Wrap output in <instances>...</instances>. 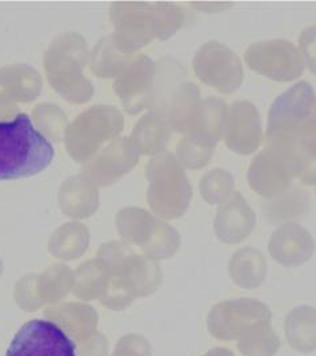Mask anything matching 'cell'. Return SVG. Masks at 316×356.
Returning <instances> with one entry per match:
<instances>
[{
  "label": "cell",
  "instance_id": "14",
  "mask_svg": "<svg viewBox=\"0 0 316 356\" xmlns=\"http://www.w3.org/2000/svg\"><path fill=\"white\" fill-rule=\"evenodd\" d=\"M157 81V65L147 55H134L115 78L113 92L122 100L127 113H142L150 106Z\"/></svg>",
  "mask_w": 316,
  "mask_h": 356
},
{
  "label": "cell",
  "instance_id": "3",
  "mask_svg": "<svg viewBox=\"0 0 316 356\" xmlns=\"http://www.w3.org/2000/svg\"><path fill=\"white\" fill-rule=\"evenodd\" d=\"M90 62L88 46L83 35L65 33L56 36L45 52L48 84L71 104H84L94 97V86L84 75Z\"/></svg>",
  "mask_w": 316,
  "mask_h": 356
},
{
  "label": "cell",
  "instance_id": "16",
  "mask_svg": "<svg viewBox=\"0 0 316 356\" xmlns=\"http://www.w3.org/2000/svg\"><path fill=\"white\" fill-rule=\"evenodd\" d=\"M42 90V75L31 65L0 67V119L11 118L19 106L35 100Z\"/></svg>",
  "mask_w": 316,
  "mask_h": 356
},
{
  "label": "cell",
  "instance_id": "30",
  "mask_svg": "<svg viewBox=\"0 0 316 356\" xmlns=\"http://www.w3.org/2000/svg\"><path fill=\"white\" fill-rule=\"evenodd\" d=\"M237 348L243 356H275L281 348V339L269 324L237 339Z\"/></svg>",
  "mask_w": 316,
  "mask_h": 356
},
{
  "label": "cell",
  "instance_id": "26",
  "mask_svg": "<svg viewBox=\"0 0 316 356\" xmlns=\"http://www.w3.org/2000/svg\"><path fill=\"white\" fill-rule=\"evenodd\" d=\"M132 56L122 52L115 44L112 33L102 38L90 56L91 72L102 79H115Z\"/></svg>",
  "mask_w": 316,
  "mask_h": 356
},
{
  "label": "cell",
  "instance_id": "8",
  "mask_svg": "<svg viewBox=\"0 0 316 356\" xmlns=\"http://www.w3.org/2000/svg\"><path fill=\"white\" fill-rule=\"evenodd\" d=\"M271 309L251 298L226 300L208 314L210 334L219 340H237L250 331L271 324Z\"/></svg>",
  "mask_w": 316,
  "mask_h": 356
},
{
  "label": "cell",
  "instance_id": "15",
  "mask_svg": "<svg viewBox=\"0 0 316 356\" xmlns=\"http://www.w3.org/2000/svg\"><path fill=\"white\" fill-rule=\"evenodd\" d=\"M139 162V152L129 138H118L81 167L80 175L96 187H110Z\"/></svg>",
  "mask_w": 316,
  "mask_h": 356
},
{
  "label": "cell",
  "instance_id": "27",
  "mask_svg": "<svg viewBox=\"0 0 316 356\" xmlns=\"http://www.w3.org/2000/svg\"><path fill=\"white\" fill-rule=\"evenodd\" d=\"M109 286V271L104 261L97 258L79 267L74 275L72 290L81 299H95L104 295Z\"/></svg>",
  "mask_w": 316,
  "mask_h": 356
},
{
  "label": "cell",
  "instance_id": "40",
  "mask_svg": "<svg viewBox=\"0 0 316 356\" xmlns=\"http://www.w3.org/2000/svg\"><path fill=\"white\" fill-rule=\"evenodd\" d=\"M203 356H235V354H234L232 351L227 350V348H221V347H218V348L210 350V351L207 353L206 355Z\"/></svg>",
  "mask_w": 316,
  "mask_h": 356
},
{
  "label": "cell",
  "instance_id": "11",
  "mask_svg": "<svg viewBox=\"0 0 316 356\" xmlns=\"http://www.w3.org/2000/svg\"><path fill=\"white\" fill-rule=\"evenodd\" d=\"M195 75L221 94H232L244 79L242 60L237 54L216 40L207 42L195 54Z\"/></svg>",
  "mask_w": 316,
  "mask_h": 356
},
{
  "label": "cell",
  "instance_id": "19",
  "mask_svg": "<svg viewBox=\"0 0 316 356\" xmlns=\"http://www.w3.org/2000/svg\"><path fill=\"white\" fill-rule=\"evenodd\" d=\"M256 216L244 196L235 191L221 204L214 222L215 234L223 243L237 244L253 234Z\"/></svg>",
  "mask_w": 316,
  "mask_h": 356
},
{
  "label": "cell",
  "instance_id": "20",
  "mask_svg": "<svg viewBox=\"0 0 316 356\" xmlns=\"http://www.w3.org/2000/svg\"><path fill=\"white\" fill-rule=\"evenodd\" d=\"M173 129L168 123L167 113L161 108L145 113L135 124L129 140L138 149L139 155L157 156L164 152L168 140L171 139Z\"/></svg>",
  "mask_w": 316,
  "mask_h": 356
},
{
  "label": "cell",
  "instance_id": "34",
  "mask_svg": "<svg viewBox=\"0 0 316 356\" xmlns=\"http://www.w3.org/2000/svg\"><path fill=\"white\" fill-rule=\"evenodd\" d=\"M292 155L297 168V178L303 183L313 186L316 184V138L307 134L292 148Z\"/></svg>",
  "mask_w": 316,
  "mask_h": 356
},
{
  "label": "cell",
  "instance_id": "17",
  "mask_svg": "<svg viewBox=\"0 0 316 356\" xmlns=\"http://www.w3.org/2000/svg\"><path fill=\"white\" fill-rule=\"evenodd\" d=\"M224 142L239 155H251L263 140V131L258 108L251 102L239 100L228 108L224 129Z\"/></svg>",
  "mask_w": 316,
  "mask_h": 356
},
{
  "label": "cell",
  "instance_id": "24",
  "mask_svg": "<svg viewBox=\"0 0 316 356\" xmlns=\"http://www.w3.org/2000/svg\"><path fill=\"white\" fill-rule=\"evenodd\" d=\"M228 107L221 97L202 99L190 136H195L208 145L216 146L223 138L227 123Z\"/></svg>",
  "mask_w": 316,
  "mask_h": 356
},
{
  "label": "cell",
  "instance_id": "36",
  "mask_svg": "<svg viewBox=\"0 0 316 356\" xmlns=\"http://www.w3.org/2000/svg\"><path fill=\"white\" fill-rule=\"evenodd\" d=\"M148 341L142 335H127L122 338L112 356H150Z\"/></svg>",
  "mask_w": 316,
  "mask_h": 356
},
{
  "label": "cell",
  "instance_id": "21",
  "mask_svg": "<svg viewBox=\"0 0 316 356\" xmlns=\"http://www.w3.org/2000/svg\"><path fill=\"white\" fill-rule=\"evenodd\" d=\"M59 204L67 216L75 219L88 218L99 206L97 187L81 175L71 177L62 183Z\"/></svg>",
  "mask_w": 316,
  "mask_h": 356
},
{
  "label": "cell",
  "instance_id": "32",
  "mask_svg": "<svg viewBox=\"0 0 316 356\" xmlns=\"http://www.w3.org/2000/svg\"><path fill=\"white\" fill-rule=\"evenodd\" d=\"M199 188L208 204H223L235 193V179L228 171L215 168L202 178Z\"/></svg>",
  "mask_w": 316,
  "mask_h": 356
},
{
  "label": "cell",
  "instance_id": "1",
  "mask_svg": "<svg viewBox=\"0 0 316 356\" xmlns=\"http://www.w3.org/2000/svg\"><path fill=\"white\" fill-rule=\"evenodd\" d=\"M109 271V286L102 303L112 309H123L136 298L157 291L161 284V271L155 260L136 254L120 242L104 244L99 251Z\"/></svg>",
  "mask_w": 316,
  "mask_h": 356
},
{
  "label": "cell",
  "instance_id": "10",
  "mask_svg": "<svg viewBox=\"0 0 316 356\" xmlns=\"http://www.w3.org/2000/svg\"><path fill=\"white\" fill-rule=\"evenodd\" d=\"M244 60L255 72L281 83L295 81L304 71L301 49L285 39L253 43L246 51Z\"/></svg>",
  "mask_w": 316,
  "mask_h": 356
},
{
  "label": "cell",
  "instance_id": "38",
  "mask_svg": "<svg viewBox=\"0 0 316 356\" xmlns=\"http://www.w3.org/2000/svg\"><path fill=\"white\" fill-rule=\"evenodd\" d=\"M192 6L207 14H218L232 6V3H192Z\"/></svg>",
  "mask_w": 316,
  "mask_h": 356
},
{
  "label": "cell",
  "instance_id": "13",
  "mask_svg": "<svg viewBox=\"0 0 316 356\" xmlns=\"http://www.w3.org/2000/svg\"><path fill=\"white\" fill-rule=\"evenodd\" d=\"M6 356H77V351L58 324L33 319L16 332Z\"/></svg>",
  "mask_w": 316,
  "mask_h": 356
},
{
  "label": "cell",
  "instance_id": "18",
  "mask_svg": "<svg viewBox=\"0 0 316 356\" xmlns=\"http://www.w3.org/2000/svg\"><path fill=\"white\" fill-rule=\"evenodd\" d=\"M269 251L279 264L299 267L313 258L315 241L307 228L298 223H285L271 235Z\"/></svg>",
  "mask_w": 316,
  "mask_h": 356
},
{
  "label": "cell",
  "instance_id": "25",
  "mask_svg": "<svg viewBox=\"0 0 316 356\" xmlns=\"http://www.w3.org/2000/svg\"><path fill=\"white\" fill-rule=\"evenodd\" d=\"M285 339L298 353L316 350V308L299 306L290 311L285 324Z\"/></svg>",
  "mask_w": 316,
  "mask_h": 356
},
{
  "label": "cell",
  "instance_id": "39",
  "mask_svg": "<svg viewBox=\"0 0 316 356\" xmlns=\"http://www.w3.org/2000/svg\"><path fill=\"white\" fill-rule=\"evenodd\" d=\"M304 131H306L307 134H310V135H313V136H315L316 138V103L315 106H314V108H313V113H311L310 118H308V122H307V124H306Z\"/></svg>",
  "mask_w": 316,
  "mask_h": 356
},
{
  "label": "cell",
  "instance_id": "7",
  "mask_svg": "<svg viewBox=\"0 0 316 356\" xmlns=\"http://www.w3.org/2000/svg\"><path fill=\"white\" fill-rule=\"evenodd\" d=\"M116 227L123 239L139 245L150 259L171 258L180 247V235L174 227L138 207L119 211Z\"/></svg>",
  "mask_w": 316,
  "mask_h": 356
},
{
  "label": "cell",
  "instance_id": "5",
  "mask_svg": "<svg viewBox=\"0 0 316 356\" xmlns=\"http://www.w3.org/2000/svg\"><path fill=\"white\" fill-rule=\"evenodd\" d=\"M125 129V116L116 107L96 104L78 115L68 124L64 145L68 155L87 163L110 145Z\"/></svg>",
  "mask_w": 316,
  "mask_h": 356
},
{
  "label": "cell",
  "instance_id": "9",
  "mask_svg": "<svg viewBox=\"0 0 316 356\" xmlns=\"http://www.w3.org/2000/svg\"><path fill=\"white\" fill-rule=\"evenodd\" d=\"M113 42L122 52L134 56L155 36L154 4L142 1H119L110 8Z\"/></svg>",
  "mask_w": 316,
  "mask_h": 356
},
{
  "label": "cell",
  "instance_id": "37",
  "mask_svg": "<svg viewBox=\"0 0 316 356\" xmlns=\"http://www.w3.org/2000/svg\"><path fill=\"white\" fill-rule=\"evenodd\" d=\"M299 49L310 71L316 76V24L308 26L301 31Z\"/></svg>",
  "mask_w": 316,
  "mask_h": 356
},
{
  "label": "cell",
  "instance_id": "41",
  "mask_svg": "<svg viewBox=\"0 0 316 356\" xmlns=\"http://www.w3.org/2000/svg\"><path fill=\"white\" fill-rule=\"evenodd\" d=\"M1 270H3V263H1V260H0V274H1Z\"/></svg>",
  "mask_w": 316,
  "mask_h": 356
},
{
  "label": "cell",
  "instance_id": "4",
  "mask_svg": "<svg viewBox=\"0 0 316 356\" xmlns=\"http://www.w3.org/2000/svg\"><path fill=\"white\" fill-rule=\"evenodd\" d=\"M148 181L147 203L163 219L182 218L189 210L192 187L176 156L161 152L154 156L145 168Z\"/></svg>",
  "mask_w": 316,
  "mask_h": 356
},
{
  "label": "cell",
  "instance_id": "2",
  "mask_svg": "<svg viewBox=\"0 0 316 356\" xmlns=\"http://www.w3.org/2000/svg\"><path fill=\"white\" fill-rule=\"evenodd\" d=\"M55 149L27 113L0 122V180L30 178L45 171Z\"/></svg>",
  "mask_w": 316,
  "mask_h": 356
},
{
  "label": "cell",
  "instance_id": "22",
  "mask_svg": "<svg viewBox=\"0 0 316 356\" xmlns=\"http://www.w3.org/2000/svg\"><path fill=\"white\" fill-rule=\"evenodd\" d=\"M200 103V91L195 83L186 81L180 84L173 92L166 113L173 131L184 136L190 135Z\"/></svg>",
  "mask_w": 316,
  "mask_h": 356
},
{
  "label": "cell",
  "instance_id": "6",
  "mask_svg": "<svg viewBox=\"0 0 316 356\" xmlns=\"http://www.w3.org/2000/svg\"><path fill=\"white\" fill-rule=\"evenodd\" d=\"M315 103V91L308 81H301L276 97L269 108L266 146L292 152L304 135Z\"/></svg>",
  "mask_w": 316,
  "mask_h": 356
},
{
  "label": "cell",
  "instance_id": "28",
  "mask_svg": "<svg viewBox=\"0 0 316 356\" xmlns=\"http://www.w3.org/2000/svg\"><path fill=\"white\" fill-rule=\"evenodd\" d=\"M88 245V232L78 223H68L61 227L51 238V252L61 259L79 258Z\"/></svg>",
  "mask_w": 316,
  "mask_h": 356
},
{
  "label": "cell",
  "instance_id": "33",
  "mask_svg": "<svg viewBox=\"0 0 316 356\" xmlns=\"http://www.w3.org/2000/svg\"><path fill=\"white\" fill-rule=\"evenodd\" d=\"M215 146L186 135L176 146V159L182 167L190 170H199L206 167L214 156Z\"/></svg>",
  "mask_w": 316,
  "mask_h": 356
},
{
  "label": "cell",
  "instance_id": "23",
  "mask_svg": "<svg viewBox=\"0 0 316 356\" xmlns=\"http://www.w3.org/2000/svg\"><path fill=\"white\" fill-rule=\"evenodd\" d=\"M228 273L237 287L253 290L267 277V259L255 247H243L231 257Z\"/></svg>",
  "mask_w": 316,
  "mask_h": 356
},
{
  "label": "cell",
  "instance_id": "35",
  "mask_svg": "<svg viewBox=\"0 0 316 356\" xmlns=\"http://www.w3.org/2000/svg\"><path fill=\"white\" fill-rule=\"evenodd\" d=\"M155 36L160 40L173 38L186 23V13L182 7L171 3L154 4Z\"/></svg>",
  "mask_w": 316,
  "mask_h": 356
},
{
  "label": "cell",
  "instance_id": "31",
  "mask_svg": "<svg viewBox=\"0 0 316 356\" xmlns=\"http://www.w3.org/2000/svg\"><path fill=\"white\" fill-rule=\"evenodd\" d=\"M32 119L38 129L55 142H62L68 129V118L56 104H38L32 110Z\"/></svg>",
  "mask_w": 316,
  "mask_h": 356
},
{
  "label": "cell",
  "instance_id": "29",
  "mask_svg": "<svg viewBox=\"0 0 316 356\" xmlns=\"http://www.w3.org/2000/svg\"><path fill=\"white\" fill-rule=\"evenodd\" d=\"M74 286V274L63 264L49 267L43 275L36 280V292L39 299L56 302L64 298Z\"/></svg>",
  "mask_w": 316,
  "mask_h": 356
},
{
  "label": "cell",
  "instance_id": "12",
  "mask_svg": "<svg viewBox=\"0 0 316 356\" xmlns=\"http://www.w3.org/2000/svg\"><path fill=\"white\" fill-rule=\"evenodd\" d=\"M295 178L292 152L267 146L253 158L247 174L251 190L263 197L283 194Z\"/></svg>",
  "mask_w": 316,
  "mask_h": 356
}]
</instances>
